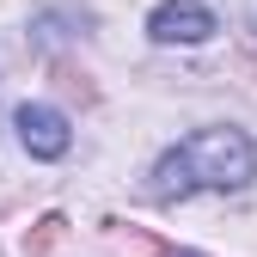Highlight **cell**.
Listing matches in <instances>:
<instances>
[{
	"mask_svg": "<svg viewBox=\"0 0 257 257\" xmlns=\"http://www.w3.org/2000/svg\"><path fill=\"white\" fill-rule=\"evenodd\" d=\"M251 178H257L251 135L233 128V122H214V128H196V135H184L178 147L159 153L147 190L159 202H184V196H196V190H245Z\"/></svg>",
	"mask_w": 257,
	"mask_h": 257,
	"instance_id": "6da1fadb",
	"label": "cell"
},
{
	"mask_svg": "<svg viewBox=\"0 0 257 257\" xmlns=\"http://www.w3.org/2000/svg\"><path fill=\"white\" fill-rule=\"evenodd\" d=\"M214 31H220V19L202 7V0H159V7L147 13V37L166 43V49L172 43H184V49L190 43H208Z\"/></svg>",
	"mask_w": 257,
	"mask_h": 257,
	"instance_id": "7a4b0ae2",
	"label": "cell"
},
{
	"mask_svg": "<svg viewBox=\"0 0 257 257\" xmlns=\"http://www.w3.org/2000/svg\"><path fill=\"white\" fill-rule=\"evenodd\" d=\"M13 128H19V147L31 159H61V153L74 147V128H68V116H61L55 104H19L13 110Z\"/></svg>",
	"mask_w": 257,
	"mask_h": 257,
	"instance_id": "3957f363",
	"label": "cell"
}]
</instances>
